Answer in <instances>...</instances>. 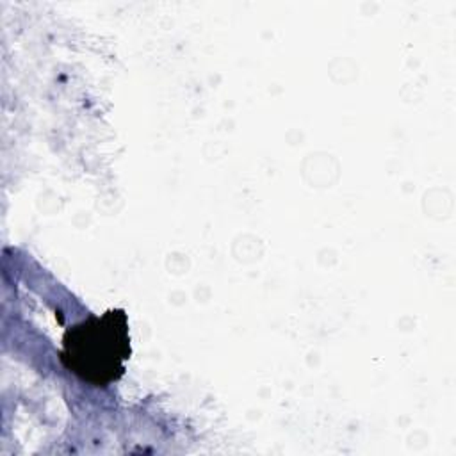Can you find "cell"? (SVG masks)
I'll return each mask as SVG.
<instances>
[{"instance_id":"cell-1","label":"cell","mask_w":456,"mask_h":456,"mask_svg":"<svg viewBox=\"0 0 456 456\" xmlns=\"http://www.w3.org/2000/svg\"><path fill=\"white\" fill-rule=\"evenodd\" d=\"M130 356L132 340L125 308H109L69 326L59 349L61 363L93 387L119 381L126 372Z\"/></svg>"}]
</instances>
